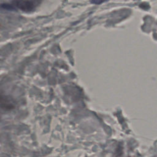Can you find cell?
Masks as SVG:
<instances>
[{
  "mask_svg": "<svg viewBox=\"0 0 157 157\" xmlns=\"http://www.w3.org/2000/svg\"><path fill=\"white\" fill-rule=\"evenodd\" d=\"M0 7L3 9L7 10H11V11H15L16 10L15 7L14 6H13L10 4H7V3H4V4H1Z\"/></svg>",
  "mask_w": 157,
  "mask_h": 157,
  "instance_id": "7a4b0ae2",
  "label": "cell"
},
{
  "mask_svg": "<svg viewBox=\"0 0 157 157\" xmlns=\"http://www.w3.org/2000/svg\"><path fill=\"white\" fill-rule=\"evenodd\" d=\"M107 0H91V2L95 4H100L102 2H105Z\"/></svg>",
  "mask_w": 157,
  "mask_h": 157,
  "instance_id": "3957f363",
  "label": "cell"
},
{
  "mask_svg": "<svg viewBox=\"0 0 157 157\" xmlns=\"http://www.w3.org/2000/svg\"><path fill=\"white\" fill-rule=\"evenodd\" d=\"M34 1L35 2H40L41 0H34Z\"/></svg>",
  "mask_w": 157,
  "mask_h": 157,
  "instance_id": "277c9868",
  "label": "cell"
},
{
  "mask_svg": "<svg viewBox=\"0 0 157 157\" xmlns=\"http://www.w3.org/2000/svg\"><path fill=\"white\" fill-rule=\"evenodd\" d=\"M14 6L21 10L29 12H32L35 9V4L30 0H12Z\"/></svg>",
  "mask_w": 157,
  "mask_h": 157,
  "instance_id": "6da1fadb",
  "label": "cell"
}]
</instances>
